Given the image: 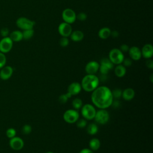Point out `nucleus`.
I'll list each match as a JSON object with an SVG mask.
<instances>
[{
	"mask_svg": "<svg viewBox=\"0 0 153 153\" xmlns=\"http://www.w3.org/2000/svg\"><path fill=\"white\" fill-rule=\"evenodd\" d=\"M120 102L118 100H113L112 103V104H111V106H112L113 108H118L119 106H120Z\"/></svg>",
	"mask_w": 153,
	"mask_h": 153,
	"instance_id": "58836bf2",
	"label": "nucleus"
},
{
	"mask_svg": "<svg viewBox=\"0 0 153 153\" xmlns=\"http://www.w3.org/2000/svg\"><path fill=\"white\" fill-rule=\"evenodd\" d=\"M9 145L11 149L15 151H19L22 149L24 146V141L20 137L14 136V137L10 139Z\"/></svg>",
	"mask_w": 153,
	"mask_h": 153,
	"instance_id": "9d476101",
	"label": "nucleus"
},
{
	"mask_svg": "<svg viewBox=\"0 0 153 153\" xmlns=\"http://www.w3.org/2000/svg\"><path fill=\"white\" fill-rule=\"evenodd\" d=\"M99 78L94 74L85 75L81 81V88L87 92H91L95 90L99 84Z\"/></svg>",
	"mask_w": 153,
	"mask_h": 153,
	"instance_id": "f03ea898",
	"label": "nucleus"
},
{
	"mask_svg": "<svg viewBox=\"0 0 153 153\" xmlns=\"http://www.w3.org/2000/svg\"><path fill=\"white\" fill-rule=\"evenodd\" d=\"M16 23L17 26L19 28L22 29L23 30L33 29L35 25V22L25 17H21L18 18L16 20Z\"/></svg>",
	"mask_w": 153,
	"mask_h": 153,
	"instance_id": "423d86ee",
	"label": "nucleus"
},
{
	"mask_svg": "<svg viewBox=\"0 0 153 153\" xmlns=\"http://www.w3.org/2000/svg\"><path fill=\"white\" fill-rule=\"evenodd\" d=\"M111 35L113 37V38H117L119 35V33H118V32L117 31V30H113V31H111Z\"/></svg>",
	"mask_w": 153,
	"mask_h": 153,
	"instance_id": "a19ab883",
	"label": "nucleus"
},
{
	"mask_svg": "<svg viewBox=\"0 0 153 153\" xmlns=\"http://www.w3.org/2000/svg\"><path fill=\"white\" fill-rule=\"evenodd\" d=\"M22 131L24 134H29L32 131V127L29 124H25L22 128Z\"/></svg>",
	"mask_w": 153,
	"mask_h": 153,
	"instance_id": "7c9ffc66",
	"label": "nucleus"
},
{
	"mask_svg": "<svg viewBox=\"0 0 153 153\" xmlns=\"http://www.w3.org/2000/svg\"><path fill=\"white\" fill-rule=\"evenodd\" d=\"M84 33L81 30H75L72 32L70 35L71 39L75 42H78L81 41L84 38Z\"/></svg>",
	"mask_w": 153,
	"mask_h": 153,
	"instance_id": "aec40b11",
	"label": "nucleus"
},
{
	"mask_svg": "<svg viewBox=\"0 0 153 153\" xmlns=\"http://www.w3.org/2000/svg\"><path fill=\"white\" fill-rule=\"evenodd\" d=\"M81 112L84 118L86 120H91L94 119L96 110L92 105L87 103L81 107Z\"/></svg>",
	"mask_w": 153,
	"mask_h": 153,
	"instance_id": "7ed1b4c3",
	"label": "nucleus"
},
{
	"mask_svg": "<svg viewBox=\"0 0 153 153\" xmlns=\"http://www.w3.org/2000/svg\"><path fill=\"white\" fill-rule=\"evenodd\" d=\"M7 58L4 53L0 52V69L5 66Z\"/></svg>",
	"mask_w": 153,
	"mask_h": 153,
	"instance_id": "473e14b6",
	"label": "nucleus"
},
{
	"mask_svg": "<svg viewBox=\"0 0 153 153\" xmlns=\"http://www.w3.org/2000/svg\"><path fill=\"white\" fill-rule=\"evenodd\" d=\"M129 47L126 44H122L121 46H120V51L122 52V53H126V52H127L129 50Z\"/></svg>",
	"mask_w": 153,
	"mask_h": 153,
	"instance_id": "e433bc0d",
	"label": "nucleus"
},
{
	"mask_svg": "<svg viewBox=\"0 0 153 153\" xmlns=\"http://www.w3.org/2000/svg\"><path fill=\"white\" fill-rule=\"evenodd\" d=\"M13 41L9 36L4 37L0 41V52L4 54L8 53L13 48Z\"/></svg>",
	"mask_w": 153,
	"mask_h": 153,
	"instance_id": "6e6552de",
	"label": "nucleus"
},
{
	"mask_svg": "<svg viewBox=\"0 0 153 153\" xmlns=\"http://www.w3.org/2000/svg\"><path fill=\"white\" fill-rule=\"evenodd\" d=\"M9 37L13 42H19L23 39L22 32L16 30L11 32L10 33Z\"/></svg>",
	"mask_w": 153,
	"mask_h": 153,
	"instance_id": "6ab92c4d",
	"label": "nucleus"
},
{
	"mask_svg": "<svg viewBox=\"0 0 153 153\" xmlns=\"http://www.w3.org/2000/svg\"><path fill=\"white\" fill-rule=\"evenodd\" d=\"M69 43V41L68 37L62 36L59 40V44L62 47H65L68 46Z\"/></svg>",
	"mask_w": 153,
	"mask_h": 153,
	"instance_id": "2f4dec72",
	"label": "nucleus"
},
{
	"mask_svg": "<svg viewBox=\"0 0 153 153\" xmlns=\"http://www.w3.org/2000/svg\"><path fill=\"white\" fill-rule=\"evenodd\" d=\"M72 105L74 109L78 110L82 106V100L78 97L75 98L72 102Z\"/></svg>",
	"mask_w": 153,
	"mask_h": 153,
	"instance_id": "393cba45",
	"label": "nucleus"
},
{
	"mask_svg": "<svg viewBox=\"0 0 153 153\" xmlns=\"http://www.w3.org/2000/svg\"><path fill=\"white\" fill-rule=\"evenodd\" d=\"M76 125L78 128H83L87 126V120L85 118H78L76 121Z\"/></svg>",
	"mask_w": 153,
	"mask_h": 153,
	"instance_id": "cd10ccee",
	"label": "nucleus"
},
{
	"mask_svg": "<svg viewBox=\"0 0 153 153\" xmlns=\"http://www.w3.org/2000/svg\"><path fill=\"white\" fill-rule=\"evenodd\" d=\"M6 136L9 139H11L16 136V131L14 128H9L6 131Z\"/></svg>",
	"mask_w": 153,
	"mask_h": 153,
	"instance_id": "c756f323",
	"label": "nucleus"
},
{
	"mask_svg": "<svg viewBox=\"0 0 153 153\" xmlns=\"http://www.w3.org/2000/svg\"><path fill=\"white\" fill-rule=\"evenodd\" d=\"M81 88V84L78 82H74L69 85L68 87V93L71 96H75L80 93Z\"/></svg>",
	"mask_w": 153,
	"mask_h": 153,
	"instance_id": "2eb2a0df",
	"label": "nucleus"
},
{
	"mask_svg": "<svg viewBox=\"0 0 153 153\" xmlns=\"http://www.w3.org/2000/svg\"><path fill=\"white\" fill-rule=\"evenodd\" d=\"M109 60L114 65H119L122 63L124 56L123 53H122L118 48H113L109 53Z\"/></svg>",
	"mask_w": 153,
	"mask_h": 153,
	"instance_id": "20e7f679",
	"label": "nucleus"
},
{
	"mask_svg": "<svg viewBox=\"0 0 153 153\" xmlns=\"http://www.w3.org/2000/svg\"><path fill=\"white\" fill-rule=\"evenodd\" d=\"M72 96L69 93H66V94H61L58 99V100L59 102V103H60L61 104H65L66 103V102H68V99L71 97Z\"/></svg>",
	"mask_w": 153,
	"mask_h": 153,
	"instance_id": "bb28decb",
	"label": "nucleus"
},
{
	"mask_svg": "<svg viewBox=\"0 0 153 153\" xmlns=\"http://www.w3.org/2000/svg\"><path fill=\"white\" fill-rule=\"evenodd\" d=\"M99 68V63L96 61H90L87 63L85 71L87 74H95Z\"/></svg>",
	"mask_w": 153,
	"mask_h": 153,
	"instance_id": "ddd939ff",
	"label": "nucleus"
},
{
	"mask_svg": "<svg viewBox=\"0 0 153 153\" xmlns=\"http://www.w3.org/2000/svg\"><path fill=\"white\" fill-rule=\"evenodd\" d=\"M94 119L99 124H105L109 119V114L106 109H100L96 111Z\"/></svg>",
	"mask_w": 153,
	"mask_h": 153,
	"instance_id": "0eeeda50",
	"label": "nucleus"
},
{
	"mask_svg": "<svg viewBox=\"0 0 153 153\" xmlns=\"http://www.w3.org/2000/svg\"><path fill=\"white\" fill-rule=\"evenodd\" d=\"M142 56L145 59H150L153 55V47L150 44H145L141 50Z\"/></svg>",
	"mask_w": 153,
	"mask_h": 153,
	"instance_id": "dca6fc26",
	"label": "nucleus"
},
{
	"mask_svg": "<svg viewBox=\"0 0 153 153\" xmlns=\"http://www.w3.org/2000/svg\"><path fill=\"white\" fill-rule=\"evenodd\" d=\"M128 51L130 58L133 60H139L142 57L141 50L139 48V47L136 46H133L129 48Z\"/></svg>",
	"mask_w": 153,
	"mask_h": 153,
	"instance_id": "4468645a",
	"label": "nucleus"
},
{
	"mask_svg": "<svg viewBox=\"0 0 153 153\" xmlns=\"http://www.w3.org/2000/svg\"><path fill=\"white\" fill-rule=\"evenodd\" d=\"M46 153H54V152H51V151H48V152H47Z\"/></svg>",
	"mask_w": 153,
	"mask_h": 153,
	"instance_id": "79ce46f5",
	"label": "nucleus"
},
{
	"mask_svg": "<svg viewBox=\"0 0 153 153\" xmlns=\"http://www.w3.org/2000/svg\"><path fill=\"white\" fill-rule=\"evenodd\" d=\"M79 153H93V151L88 148H84L81 149Z\"/></svg>",
	"mask_w": 153,
	"mask_h": 153,
	"instance_id": "ea45409f",
	"label": "nucleus"
},
{
	"mask_svg": "<svg viewBox=\"0 0 153 153\" xmlns=\"http://www.w3.org/2000/svg\"><path fill=\"white\" fill-rule=\"evenodd\" d=\"M111 91H112V94L114 99H118L119 98H120L121 97L122 90H120V88H115Z\"/></svg>",
	"mask_w": 153,
	"mask_h": 153,
	"instance_id": "c85d7f7f",
	"label": "nucleus"
},
{
	"mask_svg": "<svg viewBox=\"0 0 153 153\" xmlns=\"http://www.w3.org/2000/svg\"><path fill=\"white\" fill-rule=\"evenodd\" d=\"M62 19L65 22L69 24L73 23L76 19V14L71 8H66L62 11Z\"/></svg>",
	"mask_w": 153,
	"mask_h": 153,
	"instance_id": "1a4fd4ad",
	"label": "nucleus"
},
{
	"mask_svg": "<svg viewBox=\"0 0 153 153\" xmlns=\"http://www.w3.org/2000/svg\"><path fill=\"white\" fill-rule=\"evenodd\" d=\"M122 63H123V65H124L125 67L130 66L132 65V59L130 58H124Z\"/></svg>",
	"mask_w": 153,
	"mask_h": 153,
	"instance_id": "f704fd0d",
	"label": "nucleus"
},
{
	"mask_svg": "<svg viewBox=\"0 0 153 153\" xmlns=\"http://www.w3.org/2000/svg\"><path fill=\"white\" fill-rule=\"evenodd\" d=\"M13 74V68L11 66H4L0 71V78L2 80H7L11 78Z\"/></svg>",
	"mask_w": 153,
	"mask_h": 153,
	"instance_id": "f8f14e48",
	"label": "nucleus"
},
{
	"mask_svg": "<svg viewBox=\"0 0 153 153\" xmlns=\"http://www.w3.org/2000/svg\"><path fill=\"white\" fill-rule=\"evenodd\" d=\"M58 31L62 36L68 37L70 36L72 32V27L71 24L66 22L61 23L58 27Z\"/></svg>",
	"mask_w": 153,
	"mask_h": 153,
	"instance_id": "9b49d317",
	"label": "nucleus"
},
{
	"mask_svg": "<svg viewBox=\"0 0 153 153\" xmlns=\"http://www.w3.org/2000/svg\"><path fill=\"white\" fill-rule=\"evenodd\" d=\"M91 100L94 105L99 109H106L111 106L114 98L110 88L102 85L98 86L92 91Z\"/></svg>",
	"mask_w": 153,
	"mask_h": 153,
	"instance_id": "f257e3e1",
	"label": "nucleus"
},
{
	"mask_svg": "<svg viewBox=\"0 0 153 153\" xmlns=\"http://www.w3.org/2000/svg\"><path fill=\"white\" fill-rule=\"evenodd\" d=\"M135 96V91L131 88H127L122 91L121 97L126 100L129 101L132 100Z\"/></svg>",
	"mask_w": 153,
	"mask_h": 153,
	"instance_id": "f3484780",
	"label": "nucleus"
},
{
	"mask_svg": "<svg viewBox=\"0 0 153 153\" xmlns=\"http://www.w3.org/2000/svg\"><path fill=\"white\" fill-rule=\"evenodd\" d=\"M99 128L95 123H90L87 127V132L90 135H94L98 132Z\"/></svg>",
	"mask_w": 153,
	"mask_h": 153,
	"instance_id": "5701e85b",
	"label": "nucleus"
},
{
	"mask_svg": "<svg viewBox=\"0 0 153 153\" xmlns=\"http://www.w3.org/2000/svg\"><path fill=\"white\" fill-rule=\"evenodd\" d=\"M146 66L148 68H149L151 69H153V61H152V60L148 59L146 62Z\"/></svg>",
	"mask_w": 153,
	"mask_h": 153,
	"instance_id": "4c0bfd02",
	"label": "nucleus"
},
{
	"mask_svg": "<svg viewBox=\"0 0 153 153\" xmlns=\"http://www.w3.org/2000/svg\"><path fill=\"white\" fill-rule=\"evenodd\" d=\"M111 30L109 27H104L101 28L98 32V36L102 39H106L111 36Z\"/></svg>",
	"mask_w": 153,
	"mask_h": 153,
	"instance_id": "a211bd4d",
	"label": "nucleus"
},
{
	"mask_svg": "<svg viewBox=\"0 0 153 153\" xmlns=\"http://www.w3.org/2000/svg\"><path fill=\"white\" fill-rule=\"evenodd\" d=\"M33 34H34V30H33V29L24 30L22 32L23 39L25 40H28L33 36Z\"/></svg>",
	"mask_w": 153,
	"mask_h": 153,
	"instance_id": "b1692460",
	"label": "nucleus"
},
{
	"mask_svg": "<svg viewBox=\"0 0 153 153\" xmlns=\"http://www.w3.org/2000/svg\"><path fill=\"white\" fill-rule=\"evenodd\" d=\"M63 117L65 122L69 124H74L78 120L79 115L76 109H70L66 110L64 112Z\"/></svg>",
	"mask_w": 153,
	"mask_h": 153,
	"instance_id": "39448f33",
	"label": "nucleus"
},
{
	"mask_svg": "<svg viewBox=\"0 0 153 153\" xmlns=\"http://www.w3.org/2000/svg\"><path fill=\"white\" fill-rule=\"evenodd\" d=\"M87 16L86 13L84 12L79 13L76 15V19H78L79 21H84L87 19Z\"/></svg>",
	"mask_w": 153,
	"mask_h": 153,
	"instance_id": "72a5a7b5",
	"label": "nucleus"
},
{
	"mask_svg": "<svg viewBox=\"0 0 153 153\" xmlns=\"http://www.w3.org/2000/svg\"><path fill=\"white\" fill-rule=\"evenodd\" d=\"M100 65L107 67L110 70H111L114 67V64L112 63V62L109 60V58H103L102 59H101Z\"/></svg>",
	"mask_w": 153,
	"mask_h": 153,
	"instance_id": "a878e982",
	"label": "nucleus"
},
{
	"mask_svg": "<svg viewBox=\"0 0 153 153\" xmlns=\"http://www.w3.org/2000/svg\"><path fill=\"white\" fill-rule=\"evenodd\" d=\"M89 148L92 151H97L100 147V141L99 139L94 137L89 141Z\"/></svg>",
	"mask_w": 153,
	"mask_h": 153,
	"instance_id": "4be33fe9",
	"label": "nucleus"
},
{
	"mask_svg": "<svg viewBox=\"0 0 153 153\" xmlns=\"http://www.w3.org/2000/svg\"><path fill=\"white\" fill-rule=\"evenodd\" d=\"M0 33L1 35L2 36V38L4 37H7L8 36V35H9L10 32H9V30L8 28L7 27H3L0 30Z\"/></svg>",
	"mask_w": 153,
	"mask_h": 153,
	"instance_id": "c9c22d12",
	"label": "nucleus"
},
{
	"mask_svg": "<svg viewBox=\"0 0 153 153\" xmlns=\"http://www.w3.org/2000/svg\"><path fill=\"white\" fill-rule=\"evenodd\" d=\"M114 73L115 75L119 78L124 76L126 74V67L121 64L117 65L114 69Z\"/></svg>",
	"mask_w": 153,
	"mask_h": 153,
	"instance_id": "412c9836",
	"label": "nucleus"
}]
</instances>
